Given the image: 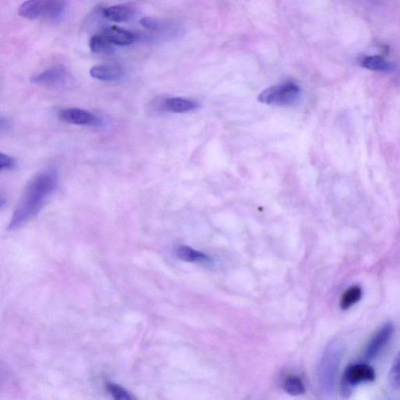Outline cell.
<instances>
[{
  "label": "cell",
  "mask_w": 400,
  "mask_h": 400,
  "mask_svg": "<svg viewBox=\"0 0 400 400\" xmlns=\"http://www.w3.org/2000/svg\"><path fill=\"white\" fill-rule=\"evenodd\" d=\"M58 176L56 171L47 170L34 176L27 185L22 198L13 212L8 230L19 229L42 210L48 197L56 189Z\"/></svg>",
  "instance_id": "1"
},
{
  "label": "cell",
  "mask_w": 400,
  "mask_h": 400,
  "mask_svg": "<svg viewBox=\"0 0 400 400\" xmlns=\"http://www.w3.org/2000/svg\"><path fill=\"white\" fill-rule=\"evenodd\" d=\"M89 48L96 54H109L115 49V46L110 44L102 34H95L89 40Z\"/></svg>",
  "instance_id": "14"
},
{
  "label": "cell",
  "mask_w": 400,
  "mask_h": 400,
  "mask_svg": "<svg viewBox=\"0 0 400 400\" xmlns=\"http://www.w3.org/2000/svg\"><path fill=\"white\" fill-rule=\"evenodd\" d=\"M375 379V372L373 368L367 364H355L349 365L345 371L343 383L345 385L354 386L363 382H373Z\"/></svg>",
  "instance_id": "5"
},
{
  "label": "cell",
  "mask_w": 400,
  "mask_h": 400,
  "mask_svg": "<svg viewBox=\"0 0 400 400\" xmlns=\"http://www.w3.org/2000/svg\"><path fill=\"white\" fill-rule=\"evenodd\" d=\"M59 119L64 122L72 125L84 126H100L101 121L91 112L79 108H67L62 109L59 114Z\"/></svg>",
  "instance_id": "4"
},
{
  "label": "cell",
  "mask_w": 400,
  "mask_h": 400,
  "mask_svg": "<svg viewBox=\"0 0 400 400\" xmlns=\"http://www.w3.org/2000/svg\"><path fill=\"white\" fill-rule=\"evenodd\" d=\"M362 294V289L360 286L349 287L342 295L340 300L342 309L346 310L355 305L361 299Z\"/></svg>",
  "instance_id": "15"
},
{
  "label": "cell",
  "mask_w": 400,
  "mask_h": 400,
  "mask_svg": "<svg viewBox=\"0 0 400 400\" xmlns=\"http://www.w3.org/2000/svg\"><path fill=\"white\" fill-rule=\"evenodd\" d=\"M16 166L17 162L15 158L2 153L0 154V170H13Z\"/></svg>",
  "instance_id": "20"
},
{
  "label": "cell",
  "mask_w": 400,
  "mask_h": 400,
  "mask_svg": "<svg viewBox=\"0 0 400 400\" xmlns=\"http://www.w3.org/2000/svg\"><path fill=\"white\" fill-rule=\"evenodd\" d=\"M363 67L374 72H385L389 69V64L381 56H370L365 58L362 62Z\"/></svg>",
  "instance_id": "16"
},
{
  "label": "cell",
  "mask_w": 400,
  "mask_h": 400,
  "mask_svg": "<svg viewBox=\"0 0 400 400\" xmlns=\"http://www.w3.org/2000/svg\"><path fill=\"white\" fill-rule=\"evenodd\" d=\"M67 76V70L61 66L53 67L31 78L32 84L53 86L63 84Z\"/></svg>",
  "instance_id": "9"
},
{
  "label": "cell",
  "mask_w": 400,
  "mask_h": 400,
  "mask_svg": "<svg viewBox=\"0 0 400 400\" xmlns=\"http://www.w3.org/2000/svg\"><path fill=\"white\" fill-rule=\"evenodd\" d=\"M300 95L299 86L293 81H286L266 88L258 96V100L268 105H291Z\"/></svg>",
  "instance_id": "3"
},
{
  "label": "cell",
  "mask_w": 400,
  "mask_h": 400,
  "mask_svg": "<svg viewBox=\"0 0 400 400\" xmlns=\"http://www.w3.org/2000/svg\"><path fill=\"white\" fill-rule=\"evenodd\" d=\"M284 389L289 395L299 396L305 392V385L298 376L291 375L286 378Z\"/></svg>",
  "instance_id": "17"
},
{
  "label": "cell",
  "mask_w": 400,
  "mask_h": 400,
  "mask_svg": "<svg viewBox=\"0 0 400 400\" xmlns=\"http://www.w3.org/2000/svg\"><path fill=\"white\" fill-rule=\"evenodd\" d=\"M176 255L179 259L189 263H209L211 259L204 253L192 248L181 246L177 248Z\"/></svg>",
  "instance_id": "13"
},
{
  "label": "cell",
  "mask_w": 400,
  "mask_h": 400,
  "mask_svg": "<svg viewBox=\"0 0 400 400\" xmlns=\"http://www.w3.org/2000/svg\"><path fill=\"white\" fill-rule=\"evenodd\" d=\"M140 24L149 31L164 34H173L178 32L176 25L156 18H143L140 20Z\"/></svg>",
  "instance_id": "12"
},
{
  "label": "cell",
  "mask_w": 400,
  "mask_h": 400,
  "mask_svg": "<svg viewBox=\"0 0 400 400\" xmlns=\"http://www.w3.org/2000/svg\"><path fill=\"white\" fill-rule=\"evenodd\" d=\"M389 381L393 387L400 388V352L392 364L389 373Z\"/></svg>",
  "instance_id": "19"
},
{
  "label": "cell",
  "mask_w": 400,
  "mask_h": 400,
  "mask_svg": "<svg viewBox=\"0 0 400 400\" xmlns=\"http://www.w3.org/2000/svg\"><path fill=\"white\" fill-rule=\"evenodd\" d=\"M89 73L96 80L115 81L121 80L125 76L126 71L119 64L107 63L93 67Z\"/></svg>",
  "instance_id": "8"
},
{
  "label": "cell",
  "mask_w": 400,
  "mask_h": 400,
  "mask_svg": "<svg viewBox=\"0 0 400 400\" xmlns=\"http://www.w3.org/2000/svg\"><path fill=\"white\" fill-rule=\"evenodd\" d=\"M101 34L110 44L114 46L133 45L140 39L139 34L117 26L107 27Z\"/></svg>",
  "instance_id": "7"
},
{
  "label": "cell",
  "mask_w": 400,
  "mask_h": 400,
  "mask_svg": "<svg viewBox=\"0 0 400 400\" xmlns=\"http://www.w3.org/2000/svg\"><path fill=\"white\" fill-rule=\"evenodd\" d=\"M66 10V0H27L20 5L18 13L29 20H58L64 17Z\"/></svg>",
  "instance_id": "2"
},
{
  "label": "cell",
  "mask_w": 400,
  "mask_h": 400,
  "mask_svg": "<svg viewBox=\"0 0 400 400\" xmlns=\"http://www.w3.org/2000/svg\"><path fill=\"white\" fill-rule=\"evenodd\" d=\"M163 107L167 112L182 114L192 112L198 108L197 102L182 98H169L165 100Z\"/></svg>",
  "instance_id": "11"
},
{
  "label": "cell",
  "mask_w": 400,
  "mask_h": 400,
  "mask_svg": "<svg viewBox=\"0 0 400 400\" xmlns=\"http://www.w3.org/2000/svg\"><path fill=\"white\" fill-rule=\"evenodd\" d=\"M107 389L110 393L115 399L117 400H130L134 399V397L131 395L126 389H124L122 386L114 384L108 383L107 385Z\"/></svg>",
  "instance_id": "18"
},
{
  "label": "cell",
  "mask_w": 400,
  "mask_h": 400,
  "mask_svg": "<svg viewBox=\"0 0 400 400\" xmlns=\"http://www.w3.org/2000/svg\"><path fill=\"white\" fill-rule=\"evenodd\" d=\"M102 13L109 22L123 23L132 20L135 15L136 10L128 5H115L102 9Z\"/></svg>",
  "instance_id": "10"
},
{
  "label": "cell",
  "mask_w": 400,
  "mask_h": 400,
  "mask_svg": "<svg viewBox=\"0 0 400 400\" xmlns=\"http://www.w3.org/2000/svg\"><path fill=\"white\" fill-rule=\"evenodd\" d=\"M393 330L394 328L390 322L385 323L382 327L379 328L368 344L364 352V358L367 360H372L380 354L390 340Z\"/></svg>",
  "instance_id": "6"
}]
</instances>
